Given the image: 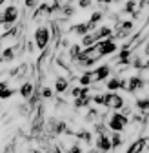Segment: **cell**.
I'll list each match as a JSON object with an SVG mask.
<instances>
[{"label": "cell", "instance_id": "obj_20", "mask_svg": "<svg viewBox=\"0 0 149 153\" xmlns=\"http://www.w3.org/2000/svg\"><path fill=\"white\" fill-rule=\"evenodd\" d=\"M91 84H93V73H91V71H86V73H82V75L78 76V86L89 88Z\"/></svg>", "mask_w": 149, "mask_h": 153}, {"label": "cell", "instance_id": "obj_32", "mask_svg": "<svg viewBox=\"0 0 149 153\" xmlns=\"http://www.w3.org/2000/svg\"><path fill=\"white\" fill-rule=\"evenodd\" d=\"M98 4H111V2H117V0H97Z\"/></svg>", "mask_w": 149, "mask_h": 153}, {"label": "cell", "instance_id": "obj_21", "mask_svg": "<svg viewBox=\"0 0 149 153\" xmlns=\"http://www.w3.org/2000/svg\"><path fill=\"white\" fill-rule=\"evenodd\" d=\"M102 18H104V13L102 11H95V13H93L91 16H89V20H87V24H89V27L93 29V31H95V27H97V24L102 20Z\"/></svg>", "mask_w": 149, "mask_h": 153}, {"label": "cell", "instance_id": "obj_2", "mask_svg": "<svg viewBox=\"0 0 149 153\" xmlns=\"http://www.w3.org/2000/svg\"><path fill=\"white\" fill-rule=\"evenodd\" d=\"M33 38H35V46L38 48L40 51H44V49L49 46V42H51V27H47V26H38V27L35 29Z\"/></svg>", "mask_w": 149, "mask_h": 153}, {"label": "cell", "instance_id": "obj_6", "mask_svg": "<svg viewBox=\"0 0 149 153\" xmlns=\"http://www.w3.org/2000/svg\"><path fill=\"white\" fill-rule=\"evenodd\" d=\"M16 18H18V7L16 6H7L2 13V22H4V27L7 29L11 24L16 22Z\"/></svg>", "mask_w": 149, "mask_h": 153}, {"label": "cell", "instance_id": "obj_7", "mask_svg": "<svg viewBox=\"0 0 149 153\" xmlns=\"http://www.w3.org/2000/svg\"><path fill=\"white\" fill-rule=\"evenodd\" d=\"M91 73H93V84H95V82H104V80H107V76L111 75V66H107V64L98 66L97 69H93Z\"/></svg>", "mask_w": 149, "mask_h": 153}, {"label": "cell", "instance_id": "obj_14", "mask_svg": "<svg viewBox=\"0 0 149 153\" xmlns=\"http://www.w3.org/2000/svg\"><path fill=\"white\" fill-rule=\"evenodd\" d=\"M74 137H77L78 142H84V144H93V133L89 129H78L74 133Z\"/></svg>", "mask_w": 149, "mask_h": 153}, {"label": "cell", "instance_id": "obj_25", "mask_svg": "<svg viewBox=\"0 0 149 153\" xmlns=\"http://www.w3.org/2000/svg\"><path fill=\"white\" fill-rule=\"evenodd\" d=\"M80 53H82V46H78V44H73L71 48H69V59L74 62L80 56Z\"/></svg>", "mask_w": 149, "mask_h": 153}, {"label": "cell", "instance_id": "obj_17", "mask_svg": "<svg viewBox=\"0 0 149 153\" xmlns=\"http://www.w3.org/2000/svg\"><path fill=\"white\" fill-rule=\"evenodd\" d=\"M69 89V80L66 76H57V80H55V91L57 93H66Z\"/></svg>", "mask_w": 149, "mask_h": 153}, {"label": "cell", "instance_id": "obj_31", "mask_svg": "<svg viewBox=\"0 0 149 153\" xmlns=\"http://www.w3.org/2000/svg\"><path fill=\"white\" fill-rule=\"evenodd\" d=\"M77 2H78V7H82V9H87L91 6V0H77Z\"/></svg>", "mask_w": 149, "mask_h": 153}, {"label": "cell", "instance_id": "obj_27", "mask_svg": "<svg viewBox=\"0 0 149 153\" xmlns=\"http://www.w3.org/2000/svg\"><path fill=\"white\" fill-rule=\"evenodd\" d=\"M93 129L97 131V135H105V133H107V128H105V124H104V122H97Z\"/></svg>", "mask_w": 149, "mask_h": 153}, {"label": "cell", "instance_id": "obj_26", "mask_svg": "<svg viewBox=\"0 0 149 153\" xmlns=\"http://www.w3.org/2000/svg\"><path fill=\"white\" fill-rule=\"evenodd\" d=\"M138 9V6H136V2H135V0H127V2H125V6H124V9H122V13H135Z\"/></svg>", "mask_w": 149, "mask_h": 153}, {"label": "cell", "instance_id": "obj_5", "mask_svg": "<svg viewBox=\"0 0 149 153\" xmlns=\"http://www.w3.org/2000/svg\"><path fill=\"white\" fill-rule=\"evenodd\" d=\"M95 46H97V49H98V55H100V56L113 55V53L118 49V46H117V42H115V38H105V40L97 42Z\"/></svg>", "mask_w": 149, "mask_h": 153}, {"label": "cell", "instance_id": "obj_24", "mask_svg": "<svg viewBox=\"0 0 149 153\" xmlns=\"http://www.w3.org/2000/svg\"><path fill=\"white\" fill-rule=\"evenodd\" d=\"M109 137H111V146H113V149H118V148L124 144L122 133H113V135H109Z\"/></svg>", "mask_w": 149, "mask_h": 153}, {"label": "cell", "instance_id": "obj_37", "mask_svg": "<svg viewBox=\"0 0 149 153\" xmlns=\"http://www.w3.org/2000/svg\"><path fill=\"white\" fill-rule=\"evenodd\" d=\"M147 6H149V0H147Z\"/></svg>", "mask_w": 149, "mask_h": 153}, {"label": "cell", "instance_id": "obj_28", "mask_svg": "<svg viewBox=\"0 0 149 153\" xmlns=\"http://www.w3.org/2000/svg\"><path fill=\"white\" fill-rule=\"evenodd\" d=\"M40 97L42 99H46V100H49V99H53V89L51 88H42V91H40Z\"/></svg>", "mask_w": 149, "mask_h": 153}, {"label": "cell", "instance_id": "obj_16", "mask_svg": "<svg viewBox=\"0 0 149 153\" xmlns=\"http://www.w3.org/2000/svg\"><path fill=\"white\" fill-rule=\"evenodd\" d=\"M71 31L74 33V35H78V36H86L87 33H91L93 29L89 27V24L87 22H80V24H74L73 27H71Z\"/></svg>", "mask_w": 149, "mask_h": 153}, {"label": "cell", "instance_id": "obj_1", "mask_svg": "<svg viewBox=\"0 0 149 153\" xmlns=\"http://www.w3.org/2000/svg\"><path fill=\"white\" fill-rule=\"evenodd\" d=\"M127 126H129V117L122 115L120 111L111 113V117L107 119V128L113 131V133H122Z\"/></svg>", "mask_w": 149, "mask_h": 153}, {"label": "cell", "instance_id": "obj_11", "mask_svg": "<svg viewBox=\"0 0 149 153\" xmlns=\"http://www.w3.org/2000/svg\"><path fill=\"white\" fill-rule=\"evenodd\" d=\"M18 93H20L22 99L29 100V99L33 97V93H35V84H33V82H24L20 88H18Z\"/></svg>", "mask_w": 149, "mask_h": 153}, {"label": "cell", "instance_id": "obj_9", "mask_svg": "<svg viewBox=\"0 0 149 153\" xmlns=\"http://www.w3.org/2000/svg\"><path fill=\"white\" fill-rule=\"evenodd\" d=\"M105 89L107 91H117V89H127V80L120 79V76H111L105 80Z\"/></svg>", "mask_w": 149, "mask_h": 153}, {"label": "cell", "instance_id": "obj_33", "mask_svg": "<svg viewBox=\"0 0 149 153\" xmlns=\"http://www.w3.org/2000/svg\"><path fill=\"white\" fill-rule=\"evenodd\" d=\"M87 153H98V151H97V149H89Z\"/></svg>", "mask_w": 149, "mask_h": 153}, {"label": "cell", "instance_id": "obj_3", "mask_svg": "<svg viewBox=\"0 0 149 153\" xmlns=\"http://www.w3.org/2000/svg\"><path fill=\"white\" fill-rule=\"evenodd\" d=\"M104 99H105L104 106H105L107 109L120 111V109L125 106V99L122 97V95H118L117 91H107V93H104Z\"/></svg>", "mask_w": 149, "mask_h": 153}, {"label": "cell", "instance_id": "obj_35", "mask_svg": "<svg viewBox=\"0 0 149 153\" xmlns=\"http://www.w3.org/2000/svg\"><path fill=\"white\" fill-rule=\"evenodd\" d=\"M0 24H4V22H2V15H0Z\"/></svg>", "mask_w": 149, "mask_h": 153}, {"label": "cell", "instance_id": "obj_23", "mask_svg": "<svg viewBox=\"0 0 149 153\" xmlns=\"http://www.w3.org/2000/svg\"><path fill=\"white\" fill-rule=\"evenodd\" d=\"M98 119H102V115H100V111L98 109H95V108H89L87 109V115H86V120L87 122H98Z\"/></svg>", "mask_w": 149, "mask_h": 153}, {"label": "cell", "instance_id": "obj_34", "mask_svg": "<svg viewBox=\"0 0 149 153\" xmlns=\"http://www.w3.org/2000/svg\"><path fill=\"white\" fill-rule=\"evenodd\" d=\"M6 4V0H0V6H4Z\"/></svg>", "mask_w": 149, "mask_h": 153}, {"label": "cell", "instance_id": "obj_15", "mask_svg": "<svg viewBox=\"0 0 149 153\" xmlns=\"http://www.w3.org/2000/svg\"><path fill=\"white\" fill-rule=\"evenodd\" d=\"M97 36H98V40H105V38H113L115 33H113V27H109V26H100L98 29H95Z\"/></svg>", "mask_w": 149, "mask_h": 153}, {"label": "cell", "instance_id": "obj_19", "mask_svg": "<svg viewBox=\"0 0 149 153\" xmlns=\"http://www.w3.org/2000/svg\"><path fill=\"white\" fill-rule=\"evenodd\" d=\"M97 42H100V40H98V36H97L95 31H91L86 36H82V46H86V48H93Z\"/></svg>", "mask_w": 149, "mask_h": 153}, {"label": "cell", "instance_id": "obj_29", "mask_svg": "<svg viewBox=\"0 0 149 153\" xmlns=\"http://www.w3.org/2000/svg\"><path fill=\"white\" fill-rule=\"evenodd\" d=\"M24 6L27 9H36L40 6V0H24Z\"/></svg>", "mask_w": 149, "mask_h": 153}, {"label": "cell", "instance_id": "obj_13", "mask_svg": "<svg viewBox=\"0 0 149 153\" xmlns=\"http://www.w3.org/2000/svg\"><path fill=\"white\" fill-rule=\"evenodd\" d=\"M16 93V89H11L6 80H0V100H7Z\"/></svg>", "mask_w": 149, "mask_h": 153}, {"label": "cell", "instance_id": "obj_30", "mask_svg": "<svg viewBox=\"0 0 149 153\" xmlns=\"http://www.w3.org/2000/svg\"><path fill=\"white\" fill-rule=\"evenodd\" d=\"M93 102L98 104V106H104L105 99H104V93H97V95H93Z\"/></svg>", "mask_w": 149, "mask_h": 153}, {"label": "cell", "instance_id": "obj_4", "mask_svg": "<svg viewBox=\"0 0 149 153\" xmlns=\"http://www.w3.org/2000/svg\"><path fill=\"white\" fill-rule=\"evenodd\" d=\"M46 131L47 135L51 137H57V135H62V133L67 131V124L62 120V119H57V117H51L46 124Z\"/></svg>", "mask_w": 149, "mask_h": 153}, {"label": "cell", "instance_id": "obj_36", "mask_svg": "<svg viewBox=\"0 0 149 153\" xmlns=\"http://www.w3.org/2000/svg\"><path fill=\"white\" fill-rule=\"evenodd\" d=\"M147 24H149V16H147Z\"/></svg>", "mask_w": 149, "mask_h": 153}, {"label": "cell", "instance_id": "obj_22", "mask_svg": "<svg viewBox=\"0 0 149 153\" xmlns=\"http://www.w3.org/2000/svg\"><path fill=\"white\" fill-rule=\"evenodd\" d=\"M91 100H93V97L91 95H82V97H78V99H74V108H87L89 104H91Z\"/></svg>", "mask_w": 149, "mask_h": 153}, {"label": "cell", "instance_id": "obj_10", "mask_svg": "<svg viewBox=\"0 0 149 153\" xmlns=\"http://www.w3.org/2000/svg\"><path fill=\"white\" fill-rule=\"evenodd\" d=\"M145 88V82L140 75H133V76H129L127 79V91L129 93H135V91H140Z\"/></svg>", "mask_w": 149, "mask_h": 153}, {"label": "cell", "instance_id": "obj_8", "mask_svg": "<svg viewBox=\"0 0 149 153\" xmlns=\"http://www.w3.org/2000/svg\"><path fill=\"white\" fill-rule=\"evenodd\" d=\"M95 146H97L98 153H109L111 149H113V146H111V137L107 135V133H105V135H98L97 137Z\"/></svg>", "mask_w": 149, "mask_h": 153}, {"label": "cell", "instance_id": "obj_18", "mask_svg": "<svg viewBox=\"0 0 149 153\" xmlns=\"http://www.w3.org/2000/svg\"><path fill=\"white\" fill-rule=\"evenodd\" d=\"M135 106H136V109L144 115V117H149V97L138 99V100L135 102Z\"/></svg>", "mask_w": 149, "mask_h": 153}, {"label": "cell", "instance_id": "obj_12", "mask_svg": "<svg viewBox=\"0 0 149 153\" xmlns=\"http://www.w3.org/2000/svg\"><path fill=\"white\" fill-rule=\"evenodd\" d=\"M15 56H16V49H15V46H7L6 49H2V53H0V62L7 64V62L15 60Z\"/></svg>", "mask_w": 149, "mask_h": 153}]
</instances>
